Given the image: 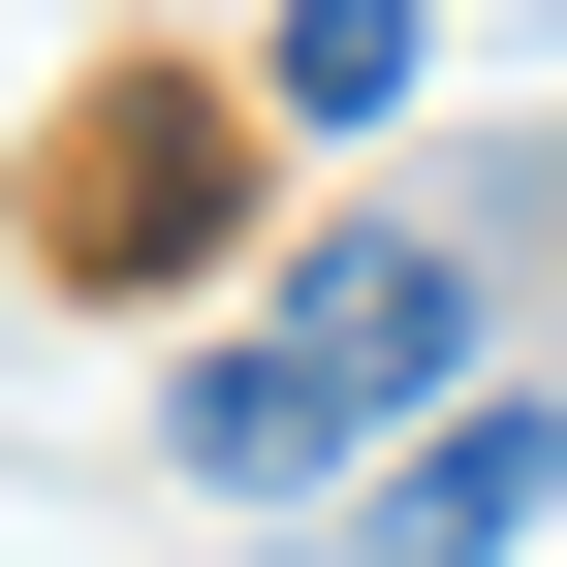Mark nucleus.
Instances as JSON below:
<instances>
[{
  "mask_svg": "<svg viewBox=\"0 0 567 567\" xmlns=\"http://www.w3.org/2000/svg\"><path fill=\"white\" fill-rule=\"evenodd\" d=\"M410 63H442V0H284V32H252V95H284V126H379Z\"/></svg>",
  "mask_w": 567,
  "mask_h": 567,
  "instance_id": "nucleus-4",
  "label": "nucleus"
},
{
  "mask_svg": "<svg viewBox=\"0 0 567 567\" xmlns=\"http://www.w3.org/2000/svg\"><path fill=\"white\" fill-rule=\"evenodd\" d=\"M410 410H473V252H442V221H316L252 347H189L158 442L221 473V505H316V473H379Z\"/></svg>",
  "mask_w": 567,
  "mask_h": 567,
  "instance_id": "nucleus-1",
  "label": "nucleus"
},
{
  "mask_svg": "<svg viewBox=\"0 0 567 567\" xmlns=\"http://www.w3.org/2000/svg\"><path fill=\"white\" fill-rule=\"evenodd\" d=\"M189 221H221V126H189V95H126L95 158H63V252H189Z\"/></svg>",
  "mask_w": 567,
  "mask_h": 567,
  "instance_id": "nucleus-3",
  "label": "nucleus"
},
{
  "mask_svg": "<svg viewBox=\"0 0 567 567\" xmlns=\"http://www.w3.org/2000/svg\"><path fill=\"white\" fill-rule=\"evenodd\" d=\"M536 505H567V410L473 379V410H410V442H379V536H347V567H505Z\"/></svg>",
  "mask_w": 567,
  "mask_h": 567,
  "instance_id": "nucleus-2",
  "label": "nucleus"
}]
</instances>
